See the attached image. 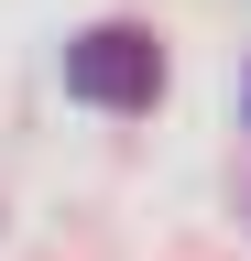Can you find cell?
Returning <instances> with one entry per match:
<instances>
[{"instance_id":"1","label":"cell","mask_w":251,"mask_h":261,"mask_svg":"<svg viewBox=\"0 0 251 261\" xmlns=\"http://www.w3.org/2000/svg\"><path fill=\"white\" fill-rule=\"evenodd\" d=\"M66 98H87V109H153V98H164L153 33H131V22L77 33V44H66Z\"/></svg>"}]
</instances>
